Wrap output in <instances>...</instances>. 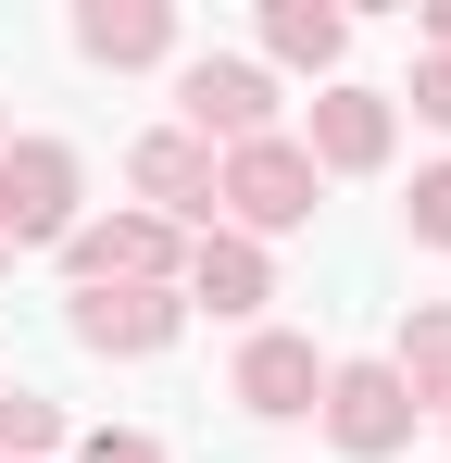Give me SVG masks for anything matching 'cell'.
Returning <instances> with one entry per match:
<instances>
[{"label":"cell","mask_w":451,"mask_h":463,"mask_svg":"<svg viewBox=\"0 0 451 463\" xmlns=\"http://www.w3.org/2000/svg\"><path fill=\"white\" fill-rule=\"evenodd\" d=\"M214 201H226L251 238L313 226V163H301V138H251V151H226V163H214Z\"/></svg>","instance_id":"1"},{"label":"cell","mask_w":451,"mask_h":463,"mask_svg":"<svg viewBox=\"0 0 451 463\" xmlns=\"http://www.w3.org/2000/svg\"><path fill=\"white\" fill-rule=\"evenodd\" d=\"M25 238H75V151L63 138L0 151V250H25Z\"/></svg>","instance_id":"2"},{"label":"cell","mask_w":451,"mask_h":463,"mask_svg":"<svg viewBox=\"0 0 451 463\" xmlns=\"http://www.w3.org/2000/svg\"><path fill=\"white\" fill-rule=\"evenodd\" d=\"M176 100H188V138H201V151H251V138H276V88H264V63H214V51H201V63H188V76H176Z\"/></svg>","instance_id":"3"},{"label":"cell","mask_w":451,"mask_h":463,"mask_svg":"<svg viewBox=\"0 0 451 463\" xmlns=\"http://www.w3.org/2000/svg\"><path fill=\"white\" fill-rule=\"evenodd\" d=\"M313 413H326V439H339V451H364V463L414 439V401H401V376H389V364H339Z\"/></svg>","instance_id":"4"},{"label":"cell","mask_w":451,"mask_h":463,"mask_svg":"<svg viewBox=\"0 0 451 463\" xmlns=\"http://www.w3.org/2000/svg\"><path fill=\"white\" fill-rule=\"evenodd\" d=\"M313 401H326V364H313V338H276V326H264V338L238 351V413H264V426H301Z\"/></svg>","instance_id":"5"},{"label":"cell","mask_w":451,"mask_h":463,"mask_svg":"<svg viewBox=\"0 0 451 463\" xmlns=\"http://www.w3.org/2000/svg\"><path fill=\"white\" fill-rule=\"evenodd\" d=\"M75 276L88 288H163V263H176V226L163 213H113V226H75Z\"/></svg>","instance_id":"6"},{"label":"cell","mask_w":451,"mask_h":463,"mask_svg":"<svg viewBox=\"0 0 451 463\" xmlns=\"http://www.w3.org/2000/svg\"><path fill=\"white\" fill-rule=\"evenodd\" d=\"M176 326H188V301H176V288H88V301H75V338H88V351H113V364L163 351Z\"/></svg>","instance_id":"7"},{"label":"cell","mask_w":451,"mask_h":463,"mask_svg":"<svg viewBox=\"0 0 451 463\" xmlns=\"http://www.w3.org/2000/svg\"><path fill=\"white\" fill-rule=\"evenodd\" d=\"M301 163H313V175H326V163H339V175H376V163H389V100H376V88H326Z\"/></svg>","instance_id":"8"},{"label":"cell","mask_w":451,"mask_h":463,"mask_svg":"<svg viewBox=\"0 0 451 463\" xmlns=\"http://www.w3.org/2000/svg\"><path fill=\"white\" fill-rule=\"evenodd\" d=\"M75 51H88V63H163V51H176V13H163V0H88V13H75Z\"/></svg>","instance_id":"9"},{"label":"cell","mask_w":451,"mask_h":463,"mask_svg":"<svg viewBox=\"0 0 451 463\" xmlns=\"http://www.w3.org/2000/svg\"><path fill=\"white\" fill-rule=\"evenodd\" d=\"M188 301L264 313V301H276V276H264V250H251V238H201V250H188Z\"/></svg>","instance_id":"10"},{"label":"cell","mask_w":451,"mask_h":463,"mask_svg":"<svg viewBox=\"0 0 451 463\" xmlns=\"http://www.w3.org/2000/svg\"><path fill=\"white\" fill-rule=\"evenodd\" d=\"M139 188L163 213H201V226H214V151H201V138H139Z\"/></svg>","instance_id":"11"},{"label":"cell","mask_w":451,"mask_h":463,"mask_svg":"<svg viewBox=\"0 0 451 463\" xmlns=\"http://www.w3.org/2000/svg\"><path fill=\"white\" fill-rule=\"evenodd\" d=\"M264 51H276V63H339V51H351V13H326V0H276V13H264Z\"/></svg>","instance_id":"12"},{"label":"cell","mask_w":451,"mask_h":463,"mask_svg":"<svg viewBox=\"0 0 451 463\" xmlns=\"http://www.w3.org/2000/svg\"><path fill=\"white\" fill-rule=\"evenodd\" d=\"M389 376H401V401H414V413H427V401H451V301L401 326V364H389Z\"/></svg>","instance_id":"13"},{"label":"cell","mask_w":451,"mask_h":463,"mask_svg":"<svg viewBox=\"0 0 451 463\" xmlns=\"http://www.w3.org/2000/svg\"><path fill=\"white\" fill-rule=\"evenodd\" d=\"M51 439H63V413H51V401H0V463H38Z\"/></svg>","instance_id":"14"},{"label":"cell","mask_w":451,"mask_h":463,"mask_svg":"<svg viewBox=\"0 0 451 463\" xmlns=\"http://www.w3.org/2000/svg\"><path fill=\"white\" fill-rule=\"evenodd\" d=\"M401 213H414L427 250H451V163H439V175H414V201H401Z\"/></svg>","instance_id":"15"},{"label":"cell","mask_w":451,"mask_h":463,"mask_svg":"<svg viewBox=\"0 0 451 463\" xmlns=\"http://www.w3.org/2000/svg\"><path fill=\"white\" fill-rule=\"evenodd\" d=\"M75 463H163V439H139V426H101V439H88Z\"/></svg>","instance_id":"16"},{"label":"cell","mask_w":451,"mask_h":463,"mask_svg":"<svg viewBox=\"0 0 451 463\" xmlns=\"http://www.w3.org/2000/svg\"><path fill=\"white\" fill-rule=\"evenodd\" d=\"M414 113H427V126H451V51H439V63H414Z\"/></svg>","instance_id":"17"},{"label":"cell","mask_w":451,"mask_h":463,"mask_svg":"<svg viewBox=\"0 0 451 463\" xmlns=\"http://www.w3.org/2000/svg\"><path fill=\"white\" fill-rule=\"evenodd\" d=\"M427 38H439V51H451V0H439V13H427Z\"/></svg>","instance_id":"18"},{"label":"cell","mask_w":451,"mask_h":463,"mask_svg":"<svg viewBox=\"0 0 451 463\" xmlns=\"http://www.w3.org/2000/svg\"><path fill=\"white\" fill-rule=\"evenodd\" d=\"M0 151H13V126H0Z\"/></svg>","instance_id":"19"},{"label":"cell","mask_w":451,"mask_h":463,"mask_svg":"<svg viewBox=\"0 0 451 463\" xmlns=\"http://www.w3.org/2000/svg\"><path fill=\"white\" fill-rule=\"evenodd\" d=\"M0 263H13V250H0Z\"/></svg>","instance_id":"20"}]
</instances>
